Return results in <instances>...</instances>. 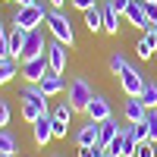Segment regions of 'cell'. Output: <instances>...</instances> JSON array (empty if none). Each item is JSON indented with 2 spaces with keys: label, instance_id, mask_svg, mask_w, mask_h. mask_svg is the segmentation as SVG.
<instances>
[{
  "label": "cell",
  "instance_id": "d4e9b609",
  "mask_svg": "<svg viewBox=\"0 0 157 157\" xmlns=\"http://www.w3.org/2000/svg\"><path fill=\"white\" fill-rule=\"evenodd\" d=\"M126 66H129V60L120 54V50H116V54H110V72H113V75H120Z\"/></svg>",
  "mask_w": 157,
  "mask_h": 157
},
{
  "label": "cell",
  "instance_id": "603a6c76",
  "mask_svg": "<svg viewBox=\"0 0 157 157\" xmlns=\"http://www.w3.org/2000/svg\"><path fill=\"white\" fill-rule=\"evenodd\" d=\"M145 129H148V141L157 145V110H148L145 113Z\"/></svg>",
  "mask_w": 157,
  "mask_h": 157
},
{
  "label": "cell",
  "instance_id": "9a60e30c",
  "mask_svg": "<svg viewBox=\"0 0 157 157\" xmlns=\"http://www.w3.org/2000/svg\"><path fill=\"white\" fill-rule=\"evenodd\" d=\"M101 13H104V32L107 35H120V13L110 6V0L101 3Z\"/></svg>",
  "mask_w": 157,
  "mask_h": 157
},
{
  "label": "cell",
  "instance_id": "d6986e66",
  "mask_svg": "<svg viewBox=\"0 0 157 157\" xmlns=\"http://www.w3.org/2000/svg\"><path fill=\"white\" fill-rule=\"evenodd\" d=\"M141 104L148 110H157V82L154 78H145V88H141Z\"/></svg>",
  "mask_w": 157,
  "mask_h": 157
},
{
  "label": "cell",
  "instance_id": "7c38bea8",
  "mask_svg": "<svg viewBox=\"0 0 157 157\" xmlns=\"http://www.w3.org/2000/svg\"><path fill=\"white\" fill-rule=\"evenodd\" d=\"M145 113L148 107L141 104V98H129L123 104V116H126V123H145Z\"/></svg>",
  "mask_w": 157,
  "mask_h": 157
},
{
  "label": "cell",
  "instance_id": "8fae6325",
  "mask_svg": "<svg viewBox=\"0 0 157 157\" xmlns=\"http://www.w3.org/2000/svg\"><path fill=\"white\" fill-rule=\"evenodd\" d=\"M126 19L135 25V29H141V32H148L151 29V19H148V10H145V3L141 0H132V6L126 10Z\"/></svg>",
  "mask_w": 157,
  "mask_h": 157
},
{
  "label": "cell",
  "instance_id": "5b68a950",
  "mask_svg": "<svg viewBox=\"0 0 157 157\" xmlns=\"http://www.w3.org/2000/svg\"><path fill=\"white\" fill-rule=\"evenodd\" d=\"M120 88L126 91V98H141V88H145V75L135 66H126L120 72Z\"/></svg>",
  "mask_w": 157,
  "mask_h": 157
},
{
  "label": "cell",
  "instance_id": "74e56055",
  "mask_svg": "<svg viewBox=\"0 0 157 157\" xmlns=\"http://www.w3.org/2000/svg\"><path fill=\"white\" fill-rule=\"evenodd\" d=\"M104 157H107V154H104Z\"/></svg>",
  "mask_w": 157,
  "mask_h": 157
},
{
  "label": "cell",
  "instance_id": "30bf717a",
  "mask_svg": "<svg viewBox=\"0 0 157 157\" xmlns=\"http://www.w3.org/2000/svg\"><path fill=\"white\" fill-rule=\"evenodd\" d=\"M32 126H35V145H38V148H44L47 141L54 138V113L38 116V120H35Z\"/></svg>",
  "mask_w": 157,
  "mask_h": 157
},
{
  "label": "cell",
  "instance_id": "4fadbf2b",
  "mask_svg": "<svg viewBox=\"0 0 157 157\" xmlns=\"http://www.w3.org/2000/svg\"><path fill=\"white\" fill-rule=\"evenodd\" d=\"M120 129H123V126L116 123L113 116H110V120H104V123H98V145H101V148H107L110 141L120 135Z\"/></svg>",
  "mask_w": 157,
  "mask_h": 157
},
{
  "label": "cell",
  "instance_id": "9c48e42d",
  "mask_svg": "<svg viewBox=\"0 0 157 157\" xmlns=\"http://www.w3.org/2000/svg\"><path fill=\"white\" fill-rule=\"evenodd\" d=\"M44 57H47V66H50V72L63 75V69H66V44L50 41V44H47V50H44Z\"/></svg>",
  "mask_w": 157,
  "mask_h": 157
},
{
  "label": "cell",
  "instance_id": "cb8c5ba5",
  "mask_svg": "<svg viewBox=\"0 0 157 157\" xmlns=\"http://www.w3.org/2000/svg\"><path fill=\"white\" fill-rule=\"evenodd\" d=\"M10 57V25L0 22V60Z\"/></svg>",
  "mask_w": 157,
  "mask_h": 157
},
{
  "label": "cell",
  "instance_id": "6da1fadb",
  "mask_svg": "<svg viewBox=\"0 0 157 157\" xmlns=\"http://www.w3.org/2000/svg\"><path fill=\"white\" fill-rule=\"evenodd\" d=\"M44 19H47L44 3H32V6H16L10 25L13 29H22V32H35L38 25H44Z\"/></svg>",
  "mask_w": 157,
  "mask_h": 157
},
{
  "label": "cell",
  "instance_id": "ac0fdd59",
  "mask_svg": "<svg viewBox=\"0 0 157 157\" xmlns=\"http://www.w3.org/2000/svg\"><path fill=\"white\" fill-rule=\"evenodd\" d=\"M154 47H157V38H154L151 32H145V38L135 44V54H138L141 60H151V57H154Z\"/></svg>",
  "mask_w": 157,
  "mask_h": 157
},
{
  "label": "cell",
  "instance_id": "f546056e",
  "mask_svg": "<svg viewBox=\"0 0 157 157\" xmlns=\"http://www.w3.org/2000/svg\"><path fill=\"white\" fill-rule=\"evenodd\" d=\"M69 3H72L75 10H82V13H85V10H91V6H98L94 0H69Z\"/></svg>",
  "mask_w": 157,
  "mask_h": 157
},
{
  "label": "cell",
  "instance_id": "e575fe53",
  "mask_svg": "<svg viewBox=\"0 0 157 157\" xmlns=\"http://www.w3.org/2000/svg\"><path fill=\"white\" fill-rule=\"evenodd\" d=\"M148 32H151V35L157 38V22H151V29H148Z\"/></svg>",
  "mask_w": 157,
  "mask_h": 157
},
{
  "label": "cell",
  "instance_id": "3957f363",
  "mask_svg": "<svg viewBox=\"0 0 157 157\" xmlns=\"http://www.w3.org/2000/svg\"><path fill=\"white\" fill-rule=\"evenodd\" d=\"M47 29H50V35H54V41H60V44H66V47H72L75 44V32H72V22L63 16L60 10H47Z\"/></svg>",
  "mask_w": 157,
  "mask_h": 157
},
{
  "label": "cell",
  "instance_id": "f1b7e54d",
  "mask_svg": "<svg viewBox=\"0 0 157 157\" xmlns=\"http://www.w3.org/2000/svg\"><path fill=\"white\" fill-rule=\"evenodd\" d=\"M110 6H113L116 13H120V16H126V10L132 6V0H110Z\"/></svg>",
  "mask_w": 157,
  "mask_h": 157
},
{
  "label": "cell",
  "instance_id": "d590c367",
  "mask_svg": "<svg viewBox=\"0 0 157 157\" xmlns=\"http://www.w3.org/2000/svg\"><path fill=\"white\" fill-rule=\"evenodd\" d=\"M141 3H157V0H141Z\"/></svg>",
  "mask_w": 157,
  "mask_h": 157
},
{
  "label": "cell",
  "instance_id": "484cf974",
  "mask_svg": "<svg viewBox=\"0 0 157 157\" xmlns=\"http://www.w3.org/2000/svg\"><path fill=\"white\" fill-rule=\"evenodd\" d=\"M132 157H157V145H151V141H138Z\"/></svg>",
  "mask_w": 157,
  "mask_h": 157
},
{
  "label": "cell",
  "instance_id": "5bb4252c",
  "mask_svg": "<svg viewBox=\"0 0 157 157\" xmlns=\"http://www.w3.org/2000/svg\"><path fill=\"white\" fill-rule=\"evenodd\" d=\"M38 88H41L47 98H54V94H63V91H66V78L57 75V72H47V75L41 78V85H38Z\"/></svg>",
  "mask_w": 157,
  "mask_h": 157
},
{
  "label": "cell",
  "instance_id": "d6a6232c",
  "mask_svg": "<svg viewBox=\"0 0 157 157\" xmlns=\"http://www.w3.org/2000/svg\"><path fill=\"white\" fill-rule=\"evenodd\" d=\"M16 6H32V3H38V0H13Z\"/></svg>",
  "mask_w": 157,
  "mask_h": 157
},
{
  "label": "cell",
  "instance_id": "1f68e13d",
  "mask_svg": "<svg viewBox=\"0 0 157 157\" xmlns=\"http://www.w3.org/2000/svg\"><path fill=\"white\" fill-rule=\"evenodd\" d=\"M145 10H148V19L157 22V3H145Z\"/></svg>",
  "mask_w": 157,
  "mask_h": 157
},
{
  "label": "cell",
  "instance_id": "ba28073f",
  "mask_svg": "<svg viewBox=\"0 0 157 157\" xmlns=\"http://www.w3.org/2000/svg\"><path fill=\"white\" fill-rule=\"evenodd\" d=\"M85 116H88L91 123H104V120H110V116H113V107H110V101L104 98V94H94L91 104L85 107Z\"/></svg>",
  "mask_w": 157,
  "mask_h": 157
},
{
  "label": "cell",
  "instance_id": "7a4b0ae2",
  "mask_svg": "<svg viewBox=\"0 0 157 157\" xmlns=\"http://www.w3.org/2000/svg\"><path fill=\"white\" fill-rule=\"evenodd\" d=\"M44 113H50L47 110V94L38 85H25V91H22V116L29 123H35L38 116H44Z\"/></svg>",
  "mask_w": 157,
  "mask_h": 157
},
{
  "label": "cell",
  "instance_id": "ffe728a7",
  "mask_svg": "<svg viewBox=\"0 0 157 157\" xmlns=\"http://www.w3.org/2000/svg\"><path fill=\"white\" fill-rule=\"evenodd\" d=\"M85 25H88V32H101L104 29V13H101V6L85 10Z\"/></svg>",
  "mask_w": 157,
  "mask_h": 157
},
{
  "label": "cell",
  "instance_id": "e0dca14e",
  "mask_svg": "<svg viewBox=\"0 0 157 157\" xmlns=\"http://www.w3.org/2000/svg\"><path fill=\"white\" fill-rule=\"evenodd\" d=\"M25 35H29V32H22V29H10V57H13V60H19V57H22Z\"/></svg>",
  "mask_w": 157,
  "mask_h": 157
},
{
  "label": "cell",
  "instance_id": "8992f818",
  "mask_svg": "<svg viewBox=\"0 0 157 157\" xmlns=\"http://www.w3.org/2000/svg\"><path fill=\"white\" fill-rule=\"evenodd\" d=\"M50 72L47 66V57H35V60H25L22 63V78H25V85H41V78Z\"/></svg>",
  "mask_w": 157,
  "mask_h": 157
},
{
  "label": "cell",
  "instance_id": "44dd1931",
  "mask_svg": "<svg viewBox=\"0 0 157 157\" xmlns=\"http://www.w3.org/2000/svg\"><path fill=\"white\" fill-rule=\"evenodd\" d=\"M0 154H16V135L10 129H0Z\"/></svg>",
  "mask_w": 157,
  "mask_h": 157
},
{
  "label": "cell",
  "instance_id": "83f0119b",
  "mask_svg": "<svg viewBox=\"0 0 157 157\" xmlns=\"http://www.w3.org/2000/svg\"><path fill=\"white\" fill-rule=\"evenodd\" d=\"M6 126H10V104L0 101V129H6Z\"/></svg>",
  "mask_w": 157,
  "mask_h": 157
},
{
  "label": "cell",
  "instance_id": "836d02e7",
  "mask_svg": "<svg viewBox=\"0 0 157 157\" xmlns=\"http://www.w3.org/2000/svg\"><path fill=\"white\" fill-rule=\"evenodd\" d=\"M47 3H50V10H60L63 3H66V0H47Z\"/></svg>",
  "mask_w": 157,
  "mask_h": 157
},
{
  "label": "cell",
  "instance_id": "277c9868",
  "mask_svg": "<svg viewBox=\"0 0 157 157\" xmlns=\"http://www.w3.org/2000/svg\"><path fill=\"white\" fill-rule=\"evenodd\" d=\"M66 98H69V104H72V110H75V113H85V107L91 104V98H94V91H91L88 78L75 75L72 82H69V88H66Z\"/></svg>",
  "mask_w": 157,
  "mask_h": 157
},
{
  "label": "cell",
  "instance_id": "52a82bcc",
  "mask_svg": "<svg viewBox=\"0 0 157 157\" xmlns=\"http://www.w3.org/2000/svg\"><path fill=\"white\" fill-rule=\"evenodd\" d=\"M44 50H47V44H44V32L41 29H35V32H29L25 35V44H22V63L25 60H35V57H44Z\"/></svg>",
  "mask_w": 157,
  "mask_h": 157
},
{
  "label": "cell",
  "instance_id": "4316f807",
  "mask_svg": "<svg viewBox=\"0 0 157 157\" xmlns=\"http://www.w3.org/2000/svg\"><path fill=\"white\" fill-rule=\"evenodd\" d=\"M107 151H104L101 145H91V148H78V157H104Z\"/></svg>",
  "mask_w": 157,
  "mask_h": 157
},
{
  "label": "cell",
  "instance_id": "8d00e7d4",
  "mask_svg": "<svg viewBox=\"0 0 157 157\" xmlns=\"http://www.w3.org/2000/svg\"><path fill=\"white\" fill-rule=\"evenodd\" d=\"M0 157H16V154H0Z\"/></svg>",
  "mask_w": 157,
  "mask_h": 157
},
{
  "label": "cell",
  "instance_id": "2e32d148",
  "mask_svg": "<svg viewBox=\"0 0 157 157\" xmlns=\"http://www.w3.org/2000/svg\"><path fill=\"white\" fill-rule=\"evenodd\" d=\"M75 145L78 148H91V145H98V123H85L82 129H78V132H75Z\"/></svg>",
  "mask_w": 157,
  "mask_h": 157
},
{
  "label": "cell",
  "instance_id": "4dcf8cb0",
  "mask_svg": "<svg viewBox=\"0 0 157 157\" xmlns=\"http://www.w3.org/2000/svg\"><path fill=\"white\" fill-rule=\"evenodd\" d=\"M135 138H138V141H148V129H145V123H135Z\"/></svg>",
  "mask_w": 157,
  "mask_h": 157
},
{
  "label": "cell",
  "instance_id": "7402d4cb",
  "mask_svg": "<svg viewBox=\"0 0 157 157\" xmlns=\"http://www.w3.org/2000/svg\"><path fill=\"white\" fill-rule=\"evenodd\" d=\"M13 75H16V60H13V57H3V60H0V85H6Z\"/></svg>",
  "mask_w": 157,
  "mask_h": 157
}]
</instances>
